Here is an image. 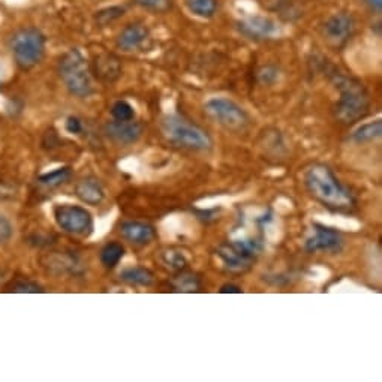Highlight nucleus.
I'll return each mask as SVG.
<instances>
[{
  "mask_svg": "<svg viewBox=\"0 0 382 382\" xmlns=\"http://www.w3.org/2000/svg\"><path fill=\"white\" fill-rule=\"evenodd\" d=\"M303 182L313 198L332 210H349L355 205L353 192L337 179L333 170L325 163H313L306 168Z\"/></svg>",
  "mask_w": 382,
  "mask_h": 382,
  "instance_id": "1",
  "label": "nucleus"
},
{
  "mask_svg": "<svg viewBox=\"0 0 382 382\" xmlns=\"http://www.w3.org/2000/svg\"><path fill=\"white\" fill-rule=\"evenodd\" d=\"M332 80L341 95L334 108L336 118L345 125H351L366 117L370 110V97L366 87L353 76L339 72L333 74Z\"/></svg>",
  "mask_w": 382,
  "mask_h": 382,
  "instance_id": "2",
  "label": "nucleus"
},
{
  "mask_svg": "<svg viewBox=\"0 0 382 382\" xmlns=\"http://www.w3.org/2000/svg\"><path fill=\"white\" fill-rule=\"evenodd\" d=\"M162 132L174 146L193 151H209L213 139L201 126L182 116H167L162 120Z\"/></svg>",
  "mask_w": 382,
  "mask_h": 382,
  "instance_id": "3",
  "label": "nucleus"
},
{
  "mask_svg": "<svg viewBox=\"0 0 382 382\" xmlns=\"http://www.w3.org/2000/svg\"><path fill=\"white\" fill-rule=\"evenodd\" d=\"M59 75L74 96L87 97L93 93L90 68L79 50H71L60 59Z\"/></svg>",
  "mask_w": 382,
  "mask_h": 382,
  "instance_id": "4",
  "label": "nucleus"
},
{
  "mask_svg": "<svg viewBox=\"0 0 382 382\" xmlns=\"http://www.w3.org/2000/svg\"><path fill=\"white\" fill-rule=\"evenodd\" d=\"M263 250V243L258 238H242L233 240V242L222 243L216 250V255L219 258L222 266L234 273L246 271Z\"/></svg>",
  "mask_w": 382,
  "mask_h": 382,
  "instance_id": "5",
  "label": "nucleus"
},
{
  "mask_svg": "<svg viewBox=\"0 0 382 382\" xmlns=\"http://www.w3.org/2000/svg\"><path fill=\"white\" fill-rule=\"evenodd\" d=\"M11 50L21 69H30L38 64L46 53V38L38 29L27 27L15 32L11 38Z\"/></svg>",
  "mask_w": 382,
  "mask_h": 382,
  "instance_id": "6",
  "label": "nucleus"
},
{
  "mask_svg": "<svg viewBox=\"0 0 382 382\" xmlns=\"http://www.w3.org/2000/svg\"><path fill=\"white\" fill-rule=\"evenodd\" d=\"M204 111L217 125L233 130V132H240L249 126L247 113L228 97H213L209 102H205Z\"/></svg>",
  "mask_w": 382,
  "mask_h": 382,
  "instance_id": "7",
  "label": "nucleus"
},
{
  "mask_svg": "<svg viewBox=\"0 0 382 382\" xmlns=\"http://www.w3.org/2000/svg\"><path fill=\"white\" fill-rule=\"evenodd\" d=\"M54 217L64 233L72 236H89L93 229L92 214L80 205L62 204L54 209Z\"/></svg>",
  "mask_w": 382,
  "mask_h": 382,
  "instance_id": "8",
  "label": "nucleus"
},
{
  "mask_svg": "<svg viewBox=\"0 0 382 382\" xmlns=\"http://www.w3.org/2000/svg\"><path fill=\"white\" fill-rule=\"evenodd\" d=\"M355 30L354 17L348 13H337L325 21L322 34L325 41L334 48H341L351 39Z\"/></svg>",
  "mask_w": 382,
  "mask_h": 382,
  "instance_id": "9",
  "label": "nucleus"
},
{
  "mask_svg": "<svg viewBox=\"0 0 382 382\" xmlns=\"http://www.w3.org/2000/svg\"><path fill=\"white\" fill-rule=\"evenodd\" d=\"M343 246V238L339 231L325 225L315 224L311 236L306 238L304 249L315 252H339Z\"/></svg>",
  "mask_w": 382,
  "mask_h": 382,
  "instance_id": "10",
  "label": "nucleus"
},
{
  "mask_svg": "<svg viewBox=\"0 0 382 382\" xmlns=\"http://www.w3.org/2000/svg\"><path fill=\"white\" fill-rule=\"evenodd\" d=\"M105 134L114 143L129 146L137 143L143 137V126L135 122V120H125V122L113 120V122L105 125Z\"/></svg>",
  "mask_w": 382,
  "mask_h": 382,
  "instance_id": "11",
  "label": "nucleus"
},
{
  "mask_svg": "<svg viewBox=\"0 0 382 382\" xmlns=\"http://www.w3.org/2000/svg\"><path fill=\"white\" fill-rule=\"evenodd\" d=\"M238 30L254 41H264L276 34V25L264 17H247L238 23Z\"/></svg>",
  "mask_w": 382,
  "mask_h": 382,
  "instance_id": "12",
  "label": "nucleus"
},
{
  "mask_svg": "<svg viewBox=\"0 0 382 382\" xmlns=\"http://www.w3.org/2000/svg\"><path fill=\"white\" fill-rule=\"evenodd\" d=\"M149 39V30L144 25L132 23L128 25L117 38V47L123 51H137L144 47V43Z\"/></svg>",
  "mask_w": 382,
  "mask_h": 382,
  "instance_id": "13",
  "label": "nucleus"
},
{
  "mask_svg": "<svg viewBox=\"0 0 382 382\" xmlns=\"http://www.w3.org/2000/svg\"><path fill=\"white\" fill-rule=\"evenodd\" d=\"M120 234H122L128 242L144 246L151 243L156 237L155 228L149 224L144 222H138V221H128L120 225Z\"/></svg>",
  "mask_w": 382,
  "mask_h": 382,
  "instance_id": "14",
  "label": "nucleus"
},
{
  "mask_svg": "<svg viewBox=\"0 0 382 382\" xmlns=\"http://www.w3.org/2000/svg\"><path fill=\"white\" fill-rule=\"evenodd\" d=\"M93 71L100 80L105 83H113L122 75V64H120V60L114 54L101 53L95 57Z\"/></svg>",
  "mask_w": 382,
  "mask_h": 382,
  "instance_id": "15",
  "label": "nucleus"
},
{
  "mask_svg": "<svg viewBox=\"0 0 382 382\" xmlns=\"http://www.w3.org/2000/svg\"><path fill=\"white\" fill-rule=\"evenodd\" d=\"M75 193L83 203L89 205L101 204L105 198V192L101 186V183L95 177L81 179L79 183H76Z\"/></svg>",
  "mask_w": 382,
  "mask_h": 382,
  "instance_id": "16",
  "label": "nucleus"
},
{
  "mask_svg": "<svg viewBox=\"0 0 382 382\" xmlns=\"http://www.w3.org/2000/svg\"><path fill=\"white\" fill-rule=\"evenodd\" d=\"M171 287L176 292L193 294V292H200L201 291L203 283H201V279L196 276L195 273L180 270V271H177V275L172 278Z\"/></svg>",
  "mask_w": 382,
  "mask_h": 382,
  "instance_id": "17",
  "label": "nucleus"
},
{
  "mask_svg": "<svg viewBox=\"0 0 382 382\" xmlns=\"http://www.w3.org/2000/svg\"><path fill=\"white\" fill-rule=\"evenodd\" d=\"M120 279L132 287H150L155 276L146 267H128L120 273Z\"/></svg>",
  "mask_w": 382,
  "mask_h": 382,
  "instance_id": "18",
  "label": "nucleus"
},
{
  "mask_svg": "<svg viewBox=\"0 0 382 382\" xmlns=\"http://www.w3.org/2000/svg\"><path fill=\"white\" fill-rule=\"evenodd\" d=\"M381 134H382V123L381 120H375V122L364 123L360 128H357L351 135V139L357 144L372 143V141L381 138Z\"/></svg>",
  "mask_w": 382,
  "mask_h": 382,
  "instance_id": "19",
  "label": "nucleus"
},
{
  "mask_svg": "<svg viewBox=\"0 0 382 382\" xmlns=\"http://www.w3.org/2000/svg\"><path fill=\"white\" fill-rule=\"evenodd\" d=\"M161 263L172 271H180L188 264V257L179 247H167L161 252Z\"/></svg>",
  "mask_w": 382,
  "mask_h": 382,
  "instance_id": "20",
  "label": "nucleus"
},
{
  "mask_svg": "<svg viewBox=\"0 0 382 382\" xmlns=\"http://www.w3.org/2000/svg\"><path fill=\"white\" fill-rule=\"evenodd\" d=\"M123 255H125V247L122 245L117 242L108 243L101 250V263L107 268H114L120 261H122Z\"/></svg>",
  "mask_w": 382,
  "mask_h": 382,
  "instance_id": "21",
  "label": "nucleus"
},
{
  "mask_svg": "<svg viewBox=\"0 0 382 382\" xmlns=\"http://www.w3.org/2000/svg\"><path fill=\"white\" fill-rule=\"evenodd\" d=\"M186 5L195 15L205 18L213 17L217 9L216 0H186Z\"/></svg>",
  "mask_w": 382,
  "mask_h": 382,
  "instance_id": "22",
  "label": "nucleus"
},
{
  "mask_svg": "<svg viewBox=\"0 0 382 382\" xmlns=\"http://www.w3.org/2000/svg\"><path fill=\"white\" fill-rule=\"evenodd\" d=\"M71 179V170L69 168H59L54 170L48 174H43V176L39 177V182L42 184H46L48 188H57L60 184L67 183Z\"/></svg>",
  "mask_w": 382,
  "mask_h": 382,
  "instance_id": "23",
  "label": "nucleus"
},
{
  "mask_svg": "<svg viewBox=\"0 0 382 382\" xmlns=\"http://www.w3.org/2000/svg\"><path fill=\"white\" fill-rule=\"evenodd\" d=\"M111 114L114 120H120V122H125V120H134L135 118V110L134 107L126 101H117L111 107Z\"/></svg>",
  "mask_w": 382,
  "mask_h": 382,
  "instance_id": "24",
  "label": "nucleus"
},
{
  "mask_svg": "<svg viewBox=\"0 0 382 382\" xmlns=\"http://www.w3.org/2000/svg\"><path fill=\"white\" fill-rule=\"evenodd\" d=\"M134 2L155 13H167L172 8V0H134Z\"/></svg>",
  "mask_w": 382,
  "mask_h": 382,
  "instance_id": "25",
  "label": "nucleus"
},
{
  "mask_svg": "<svg viewBox=\"0 0 382 382\" xmlns=\"http://www.w3.org/2000/svg\"><path fill=\"white\" fill-rule=\"evenodd\" d=\"M120 15H123V9L122 8H110V9L101 11V13L96 15V20L100 21L102 26H105V25L110 23V21L118 18Z\"/></svg>",
  "mask_w": 382,
  "mask_h": 382,
  "instance_id": "26",
  "label": "nucleus"
},
{
  "mask_svg": "<svg viewBox=\"0 0 382 382\" xmlns=\"http://www.w3.org/2000/svg\"><path fill=\"white\" fill-rule=\"evenodd\" d=\"M258 80L261 84H273L278 80V69L275 67H264L258 71Z\"/></svg>",
  "mask_w": 382,
  "mask_h": 382,
  "instance_id": "27",
  "label": "nucleus"
},
{
  "mask_svg": "<svg viewBox=\"0 0 382 382\" xmlns=\"http://www.w3.org/2000/svg\"><path fill=\"white\" fill-rule=\"evenodd\" d=\"M9 291H14V292H42L43 289L36 285V283H32V282H17L13 285V289H9Z\"/></svg>",
  "mask_w": 382,
  "mask_h": 382,
  "instance_id": "28",
  "label": "nucleus"
},
{
  "mask_svg": "<svg viewBox=\"0 0 382 382\" xmlns=\"http://www.w3.org/2000/svg\"><path fill=\"white\" fill-rule=\"evenodd\" d=\"M67 129H68L69 134H80L83 130V125L76 117H69L68 122H67Z\"/></svg>",
  "mask_w": 382,
  "mask_h": 382,
  "instance_id": "29",
  "label": "nucleus"
},
{
  "mask_svg": "<svg viewBox=\"0 0 382 382\" xmlns=\"http://www.w3.org/2000/svg\"><path fill=\"white\" fill-rule=\"evenodd\" d=\"M221 292L222 294H242L243 292V289L242 288H240V287H237V285H233V283H231V285H224L222 288H221Z\"/></svg>",
  "mask_w": 382,
  "mask_h": 382,
  "instance_id": "30",
  "label": "nucleus"
},
{
  "mask_svg": "<svg viewBox=\"0 0 382 382\" xmlns=\"http://www.w3.org/2000/svg\"><path fill=\"white\" fill-rule=\"evenodd\" d=\"M364 2L367 4V6L370 9L375 11V13H378V14L382 11V0H364Z\"/></svg>",
  "mask_w": 382,
  "mask_h": 382,
  "instance_id": "31",
  "label": "nucleus"
}]
</instances>
